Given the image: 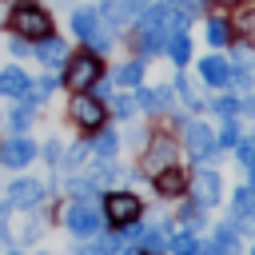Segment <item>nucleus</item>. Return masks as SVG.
I'll return each instance as SVG.
<instances>
[{
    "mask_svg": "<svg viewBox=\"0 0 255 255\" xmlns=\"http://www.w3.org/2000/svg\"><path fill=\"white\" fill-rule=\"evenodd\" d=\"M139 80H143V64L139 60H131V64H124L116 72V84H139Z\"/></svg>",
    "mask_w": 255,
    "mask_h": 255,
    "instance_id": "obj_23",
    "label": "nucleus"
},
{
    "mask_svg": "<svg viewBox=\"0 0 255 255\" xmlns=\"http://www.w3.org/2000/svg\"><path fill=\"white\" fill-rule=\"evenodd\" d=\"M100 72H104L100 56H96V52H80V56H72V60L64 64V84H68L72 92H88V88L100 80Z\"/></svg>",
    "mask_w": 255,
    "mask_h": 255,
    "instance_id": "obj_2",
    "label": "nucleus"
},
{
    "mask_svg": "<svg viewBox=\"0 0 255 255\" xmlns=\"http://www.w3.org/2000/svg\"><path fill=\"white\" fill-rule=\"evenodd\" d=\"M128 4H131V12H135V16H139V12H143V8H147V4H151V0H128Z\"/></svg>",
    "mask_w": 255,
    "mask_h": 255,
    "instance_id": "obj_38",
    "label": "nucleus"
},
{
    "mask_svg": "<svg viewBox=\"0 0 255 255\" xmlns=\"http://www.w3.org/2000/svg\"><path fill=\"white\" fill-rule=\"evenodd\" d=\"M32 88H36V92H40V96H48V92H52V88H56V76H44V80H40V84H32Z\"/></svg>",
    "mask_w": 255,
    "mask_h": 255,
    "instance_id": "obj_33",
    "label": "nucleus"
},
{
    "mask_svg": "<svg viewBox=\"0 0 255 255\" xmlns=\"http://www.w3.org/2000/svg\"><path fill=\"white\" fill-rule=\"evenodd\" d=\"M24 88H28V76L20 68H4L0 72V96H20Z\"/></svg>",
    "mask_w": 255,
    "mask_h": 255,
    "instance_id": "obj_16",
    "label": "nucleus"
},
{
    "mask_svg": "<svg viewBox=\"0 0 255 255\" xmlns=\"http://www.w3.org/2000/svg\"><path fill=\"white\" fill-rule=\"evenodd\" d=\"M171 251H175V255H195L199 243H195L191 235H171Z\"/></svg>",
    "mask_w": 255,
    "mask_h": 255,
    "instance_id": "obj_25",
    "label": "nucleus"
},
{
    "mask_svg": "<svg viewBox=\"0 0 255 255\" xmlns=\"http://www.w3.org/2000/svg\"><path fill=\"white\" fill-rule=\"evenodd\" d=\"M215 247H219V255H235V251H239V235H235L231 223H223V227L215 231Z\"/></svg>",
    "mask_w": 255,
    "mask_h": 255,
    "instance_id": "obj_20",
    "label": "nucleus"
},
{
    "mask_svg": "<svg viewBox=\"0 0 255 255\" xmlns=\"http://www.w3.org/2000/svg\"><path fill=\"white\" fill-rule=\"evenodd\" d=\"M32 155H36V143H32V139H24V135H16V139H8V143H4L0 163H8V167H24V163H32Z\"/></svg>",
    "mask_w": 255,
    "mask_h": 255,
    "instance_id": "obj_10",
    "label": "nucleus"
},
{
    "mask_svg": "<svg viewBox=\"0 0 255 255\" xmlns=\"http://www.w3.org/2000/svg\"><path fill=\"white\" fill-rule=\"evenodd\" d=\"M8 199H12L16 207H36V203L44 199V187H40L36 179H16V183L8 187Z\"/></svg>",
    "mask_w": 255,
    "mask_h": 255,
    "instance_id": "obj_12",
    "label": "nucleus"
},
{
    "mask_svg": "<svg viewBox=\"0 0 255 255\" xmlns=\"http://www.w3.org/2000/svg\"><path fill=\"white\" fill-rule=\"evenodd\" d=\"M124 255H135V251H124Z\"/></svg>",
    "mask_w": 255,
    "mask_h": 255,
    "instance_id": "obj_39",
    "label": "nucleus"
},
{
    "mask_svg": "<svg viewBox=\"0 0 255 255\" xmlns=\"http://www.w3.org/2000/svg\"><path fill=\"white\" fill-rule=\"evenodd\" d=\"M239 227H243L247 235H255V211H247V215H239Z\"/></svg>",
    "mask_w": 255,
    "mask_h": 255,
    "instance_id": "obj_34",
    "label": "nucleus"
},
{
    "mask_svg": "<svg viewBox=\"0 0 255 255\" xmlns=\"http://www.w3.org/2000/svg\"><path fill=\"white\" fill-rule=\"evenodd\" d=\"M251 175H255V171H251ZM251 187H255V183H251Z\"/></svg>",
    "mask_w": 255,
    "mask_h": 255,
    "instance_id": "obj_42",
    "label": "nucleus"
},
{
    "mask_svg": "<svg viewBox=\"0 0 255 255\" xmlns=\"http://www.w3.org/2000/svg\"><path fill=\"white\" fill-rule=\"evenodd\" d=\"M163 4H171V8H187V12H191V16H195V12H199V8H203V4H199V0H163Z\"/></svg>",
    "mask_w": 255,
    "mask_h": 255,
    "instance_id": "obj_32",
    "label": "nucleus"
},
{
    "mask_svg": "<svg viewBox=\"0 0 255 255\" xmlns=\"http://www.w3.org/2000/svg\"><path fill=\"white\" fill-rule=\"evenodd\" d=\"M175 163V143L167 139V135H159V139H151V147L143 151V171H151V175H159L163 167H171Z\"/></svg>",
    "mask_w": 255,
    "mask_h": 255,
    "instance_id": "obj_6",
    "label": "nucleus"
},
{
    "mask_svg": "<svg viewBox=\"0 0 255 255\" xmlns=\"http://www.w3.org/2000/svg\"><path fill=\"white\" fill-rule=\"evenodd\" d=\"M139 243H143V251H147V255H159V251H163V227L155 223V227L139 231Z\"/></svg>",
    "mask_w": 255,
    "mask_h": 255,
    "instance_id": "obj_21",
    "label": "nucleus"
},
{
    "mask_svg": "<svg viewBox=\"0 0 255 255\" xmlns=\"http://www.w3.org/2000/svg\"><path fill=\"white\" fill-rule=\"evenodd\" d=\"M36 56H40L48 68H64V64H68V44H64L60 36H52V32H48V36H40V40H36Z\"/></svg>",
    "mask_w": 255,
    "mask_h": 255,
    "instance_id": "obj_8",
    "label": "nucleus"
},
{
    "mask_svg": "<svg viewBox=\"0 0 255 255\" xmlns=\"http://www.w3.org/2000/svg\"><path fill=\"white\" fill-rule=\"evenodd\" d=\"M191 191H195L199 203H215V199H219V175H215V171H199L195 183H191Z\"/></svg>",
    "mask_w": 255,
    "mask_h": 255,
    "instance_id": "obj_15",
    "label": "nucleus"
},
{
    "mask_svg": "<svg viewBox=\"0 0 255 255\" xmlns=\"http://www.w3.org/2000/svg\"><path fill=\"white\" fill-rule=\"evenodd\" d=\"M219 139H223L227 147H235V143H239V131H235V124H231V120L223 124V135H219Z\"/></svg>",
    "mask_w": 255,
    "mask_h": 255,
    "instance_id": "obj_29",
    "label": "nucleus"
},
{
    "mask_svg": "<svg viewBox=\"0 0 255 255\" xmlns=\"http://www.w3.org/2000/svg\"><path fill=\"white\" fill-rule=\"evenodd\" d=\"M155 187H159L163 195H179V191H183V175H179L175 167H163V171L155 175Z\"/></svg>",
    "mask_w": 255,
    "mask_h": 255,
    "instance_id": "obj_18",
    "label": "nucleus"
},
{
    "mask_svg": "<svg viewBox=\"0 0 255 255\" xmlns=\"http://www.w3.org/2000/svg\"><path fill=\"white\" fill-rule=\"evenodd\" d=\"M92 92H96V100H104V96H112V84H104V80H96V84H92Z\"/></svg>",
    "mask_w": 255,
    "mask_h": 255,
    "instance_id": "obj_35",
    "label": "nucleus"
},
{
    "mask_svg": "<svg viewBox=\"0 0 255 255\" xmlns=\"http://www.w3.org/2000/svg\"><path fill=\"white\" fill-rule=\"evenodd\" d=\"M135 104H139L143 112H159V108L171 104V88H139V92H135Z\"/></svg>",
    "mask_w": 255,
    "mask_h": 255,
    "instance_id": "obj_14",
    "label": "nucleus"
},
{
    "mask_svg": "<svg viewBox=\"0 0 255 255\" xmlns=\"http://www.w3.org/2000/svg\"><path fill=\"white\" fill-rule=\"evenodd\" d=\"M104 215H108L116 227H128V223L139 219V199H135L131 191H112L108 203H104Z\"/></svg>",
    "mask_w": 255,
    "mask_h": 255,
    "instance_id": "obj_3",
    "label": "nucleus"
},
{
    "mask_svg": "<svg viewBox=\"0 0 255 255\" xmlns=\"http://www.w3.org/2000/svg\"><path fill=\"white\" fill-rule=\"evenodd\" d=\"M251 24H255V16H251Z\"/></svg>",
    "mask_w": 255,
    "mask_h": 255,
    "instance_id": "obj_41",
    "label": "nucleus"
},
{
    "mask_svg": "<svg viewBox=\"0 0 255 255\" xmlns=\"http://www.w3.org/2000/svg\"><path fill=\"white\" fill-rule=\"evenodd\" d=\"M231 80H235V88H251V72H247V68H235Z\"/></svg>",
    "mask_w": 255,
    "mask_h": 255,
    "instance_id": "obj_31",
    "label": "nucleus"
},
{
    "mask_svg": "<svg viewBox=\"0 0 255 255\" xmlns=\"http://www.w3.org/2000/svg\"><path fill=\"white\" fill-rule=\"evenodd\" d=\"M84 155H88V151H84V147H72V151H68V167H76V163H80V159H84Z\"/></svg>",
    "mask_w": 255,
    "mask_h": 255,
    "instance_id": "obj_37",
    "label": "nucleus"
},
{
    "mask_svg": "<svg viewBox=\"0 0 255 255\" xmlns=\"http://www.w3.org/2000/svg\"><path fill=\"white\" fill-rule=\"evenodd\" d=\"M199 76H203V84L219 88V84H227V80H231V68H227V60H219V56H203Z\"/></svg>",
    "mask_w": 255,
    "mask_h": 255,
    "instance_id": "obj_13",
    "label": "nucleus"
},
{
    "mask_svg": "<svg viewBox=\"0 0 255 255\" xmlns=\"http://www.w3.org/2000/svg\"><path fill=\"white\" fill-rule=\"evenodd\" d=\"M72 32H76L84 44H92V40H96L100 32H108V28H104V20H100L96 8H76V12H72Z\"/></svg>",
    "mask_w": 255,
    "mask_h": 255,
    "instance_id": "obj_7",
    "label": "nucleus"
},
{
    "mask_svg": "<svg viewBox=\"0 0 255 255\" xmlns=\"http://www.w3.org/2000/svg\"><path fill=\"white\" fill-rule=\"evenodd\" d=\"M235 155L247 171H255V143H235Z\"/></svg>",
    "mask_w": 255,
    "mask_h": 255,
    "instance_id": "obj_26",
    "label": "nucleus"
},
{
    "mask_svg": "<svg viewBox=\"0 0 255 255\" xmlns=\"http://www.w3.org/2000/svg\"><path fill=\"white\" fill-rule=\"evenodd\" d=\"M187 147L195 159H211L215 155V135L207 124H187Z\"/></svg>",
    "mask_w": 255,
    "mask_h": 255,
    "instance_id": "obj_9",
    "label": "nucleus"
},
{
    "mask_svg": "<svg viewBox=\"0 0 255 255\" xmlns=\"http://www.w3.org/2000/svg\"><path fill=\"white\" fill-rule=\"evenodd\" d=\"M8 124H12V131H24V128H28V108H12Z\"/></svg>",
    "mask_w": 255,
    "mask_h": 255,
    "instance_id": "obj_28",
    "label": "nucleus"
},
{
    "mask_svg": "<svg viewBox=\"0 0 255 255\" xmlns=\"http://www.w3.org/2000/svg\"><path fill=\"white\" fill-rule=\"evenodd\" d=\"M96 12H100V20H104V28H112V32H116V28H124V24L135 16L128 0H100V8H96Z\"/></svg>",
    "mask_w": 255,
    "mask_h": 255,
    "instance_id": "obj_11",
    "label": "nucleus"
},
{
    "mask_svg": "<svg viewBox=\"0 0 255 255\" xmlns=\"http://www.w3.org/2000/svg\"><path fill=\"white\" fill-rule=\"evenodd\" d=\"M96 155H100V159H112V155H116V135H112V131H100V135H96Z\"/></svg>",
    "mask_w": 255,
    "mask_h": 255,
    "instance_id": "obj_24",
    "label": "nucleus"
},
{
    "mask_svg": "<svg viewBox=\"0 0 255 255\" xmlns=\"http://www.w3.org/2000/svg\"><path fill=\"white\" fill-rule=\"evenodd\" d=\"M167 56H171V64H187V56H191V40H187V32L167 36Z\"/></svg>",
    "mask_w": 255,
    "mask_h": 255,
    "instance_id": "obj_17",
    "label": "nucleus"
},
{
    "mask_svg": "<svg viewBox=\"0 0 255 255\" xmlns=\"http://www.w3.org/2000/svg\"><path fill=\"white\" fill-rule=\"evenodd\" d=\"M207 40L211 44H231V24L223 16H207Z\"/></svg>",
    "mask_w": 255,
    "mask_h": 255,
    "instance_id": "obj_19",
    "label": "nucleus"
},
{
    "mask_svg": "<svg viewBox=\"0 0 255 255\" xmlns=\"http://www.w3.org/2000/svg\"><path fill=\"white\" fill-rule=\"evenodd\" d=\"M64 223H68V231L72 235H96L100 231V211L96 207H88V203H72L68 207V215H64Z\"/></svg>",
    "mask_w": 255,
    "mask_h": 255,
    "instance_id": "obj_4",
    "label": "nucleus"
},
{
    "mask_svg": "<svg viewBox=\"0 0 255 255\" xmlns=\"http://www.w3.org/2000/svg\"><path fill=\"white\" fill-rule=\"evenodd\" d=\"M8 52H12V56H24V52H28V40H24V36H12V40H8Z\"/></svg>",
    "mask_w": 255,
    "mask_h": 255,
    "instance_id": "obj_30",
    "label": "nucleus"
},
{
    "mask_svg": "<svg viewBox=\"0 0 255 255\" xmlns=\"http://www.w3.org/2000/svg\"><path fill=\"white\" fill-rule=\"evenodd\" d=\"M8 24H12V32L24 36V40H40V36L52 32V16H48L40 4H16Z\"/></svg>",
    "mask_w": 255,
    "mask_h": 255,
    "instance_id": "obj_1",
    "label": "nucleus"
},
{
    "mask_svg": "<svg viewBox=\"0 0 255 255\" xmlns=\"http://www.w3.org/2000/svg\"><path fill=\"white\" fill-rule=\"evenodd\" d=\"M135 108H139L135 96H116V112H120V116H135Z\"/></svg>",
    "mask_w": 255,
    "mask_h": 255,
    "instance_id": "obj_27",
    "label": "nucleus"
},
{
    "mask_svg": "<svg viewBox=\"0 0 255 255\" xmlns=\"http://www.w3.org/2000/svg\"><path fill=\"white\" fill-rule=\"evenodd\" d=\"M231 207H235V215L255 211V187H239V191H235V199H231Z\"/></svg>",
    "mask_w": 255,
    "mask_h": 255,
    "instance_id": "obj_22",
    "label": "nucleus"
},
{
    "mask_svg": "<svg viewBox=\"0 0 255 255\" xmlns=\"http://www.w3.org/2000/svg\"><path fill=\"white\" fill-rule=\"evenodd\" d=\"M235 108H239V104H235V100H215V112H223V116H231V112H235Z\"/></svg>",
    "mask_w": 255,
    "mask_h": 255,
    "instance_id": "obj_36",
    "label": "nucleus"
},
{
    "mask_svg": "<svg viewBox=\"0 0 255 255\" xmlns=\"http://www.w3.org/2000/svg\"><path fill=\"white\" fill-rule=\"evenodd\" d=\"M72 120H76L80 128H104V104H100L96 96L76 92V100H72Z\"/></svg>",
    "mask_w": 255,
    "mask_h": 255,
    "instance_id": "obj_5",
    "label": "nucleus"
},
{
    "mask_svg": "<svg viewBox=\"0 0 255 255\" xmlns=\"http://www.w3.org/2000/svg\"><path fill=\"white\" fill-rule=\"evenodd\" d=\"M12 255H20V251H12Z\"/></svg>",
    "mask_w": 255,
    "mask_h": 255,
    "instance_id": "obj_40",
    "label": "nucleus"
}]
</instances>
